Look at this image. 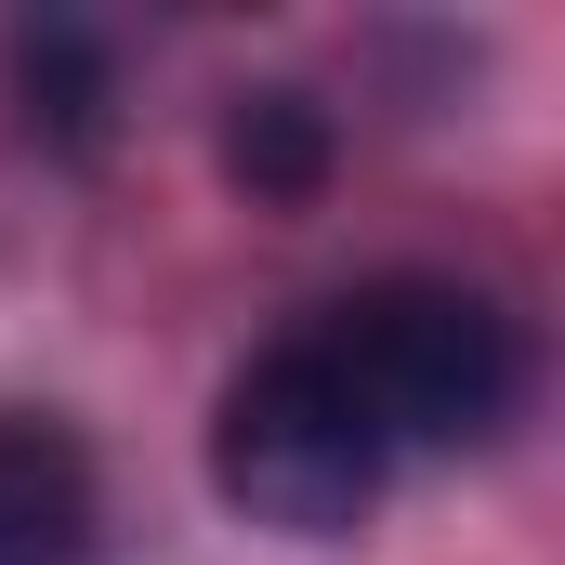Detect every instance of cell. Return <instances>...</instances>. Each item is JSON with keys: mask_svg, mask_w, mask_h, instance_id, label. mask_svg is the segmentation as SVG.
<instances>
[{"mask_svg": "<svg viewBox=\"0 0 565 565\" xmlns=\"http://www.w3.org/2000/svg\"><path fill=\"white\" fill-rule=\"evenodd\" d=\"M316 369L355 395V422L382 434V460L408 447H487L526 395V342L487 289H447V277H382L355 302H329L316 329Z\"/></svg>", "mask_w": 565, "mask_h": 565, "instance_id": "1", "label": "cell"}, {"mask_svg": "<svg viewBox=\"0 0 565 565\" xmlns=\"http://www.w3.org/2000/svg\"><path fill=\"white\" fill-rule=\"evenodd\" d=\"M382 434L355 422V395L316 369V342L289 329L277 355H250L224 382V422H211V487L277 526V540H355L369 500H382Z\"/></svg>", "mask_w": 565, "mask_h": 565, "instance_id": "2", "label": "cell"}, {"mask_svg": "<svg viewBox=\"0 0 565 565\" xmlns=\"http://www.w3.org/2000/svg\"><path fill=\"white\" fill-rule=\"evenodd\" d=\"M106 500H93V447L40 408H0V565H93Z\"/></svg>", "mask_w": 565, "mask_h": 565, "instance_id": "3", "label": "cell"}, {"mask_svg": "<svg viewBox=\"0 0 565 565\" xmlns=\"http://www.w3.org/2000/svg\"><path fill=\"white\" fill-rule=\"evenodd\" d=\"M224 158H237V184H264V198H316L329 132H316V106H302V93H250V106H237V132H224Z\"/></svg>", "mask_w": 565, "mask_h": 565, "instance_id": "4", "label": "cell"}, {"mask_svg": "<svg viewBox=\"0 0 565 565\" xmlns=\"http://www.w3.org/2000/svg\"><path fill=\"white\" fill-rule=\"evenodd\" d=\"M13 66H26V93H53V132H66V145L106 132V53H93L79 26H26Z\"/></svg>", "mask_w": 565, "mask_h": 565, "instance_id": "5", "label": "cell"}]
</instances>
